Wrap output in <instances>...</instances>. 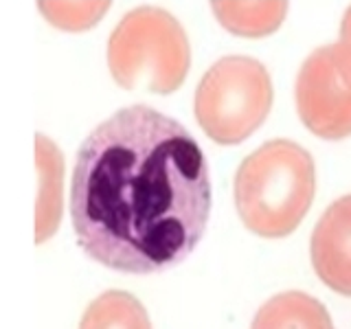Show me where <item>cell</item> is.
I'll return each mask as SVG.
<instances>
[{
  "label": "cell",
  "instance_id": "obj_9",
  "mask_svg": "<svg viewBox=\"0 0 351 329\" xmlns=\"http://www.w3.org/2000/svg\"><path fill=\"white\" fill-rule=\"evenodd\" d=\"M217 20L241 38H263L281 27L288 0H211Z\"/></svg>",
  "mask_w": 351,
  "mask_h": 329
},
{
  "label": "cell",
  "instance_id": "obj_8",
  "mask_svg": "<svg viewBox=\"0 0 351 329\" xmlns=\"http://www.w3.org/2000/svg\"><path fill=\"white\" fill-rule=\"evenodd\" d=\"M36 158L40 169V195L36 211V241H47L58 230L62 217V178L64 160L60 149L44 136H36Z\"/></svg>",
  "mask_w": 351,
  "mask_h": 329
},
{
  "label": "cell",
  "instance_id": "obj_11",
  "mask_svg": "<svg viewBox=\"0 0 351 329\" xmlns=\"http://www.w3.org/2000/svg\"><path fill=\"white\" fill-rule=\"evenodd\" d=\"M38 7L51 25L64 31H84L101 20L110 0H38Z\"/></svg>",
  "mask_w": 351,
  "mask_h": 329
},
{
  "label": "cell",
  "instance_id": "obj_1",
  "mask_svg": "<svg viewBox=\"0 0 351 329\" xmlns=\"http://www.w3.org/2000/svg\"><path fill=\"white\" fill-rule=\"evenodd\" d=\"M211 215L197 141L149 106H130L82 143L71 182L80 246L104 266L152 274L193 252Z\"/></svg>",
  "mask_w": 351,
  "mask_h": 329
},
{
  "label": "cell",
  "instance_id": "obj_6",
  "mask_svg": "<svg viewBox=\"0 0 351 329\" xmlns=\"http://www.w3.org/2000/svg\"><path fill=\"white\" fill-rule=\"evenodd\" d=\"M312 266L327 288L351 296V195L327 206L312 233Z\"/></svg>",
  "mask_w": 351,
  "mask_h": 329
},
{
  "label": "cell",
  "instance_id": "obj_7",
  "mask_svg": "<svg viewBox=\"0 0 351 329\" xmlns=\"http://www.w3.org/2000/svg\"><path fill=\"white\" fill-rule=\"evenodd\" d=\"M250 329H334L327 307L305 292H283L266 301Z\"/></svg>",
  "mask_w": 351,
  "mask_h": 329
},
{
  "label": "cell",
  "instance_id": "obj_2",
  "mask_svg": "<svg viewBox=\"0 0 351 329\" xmlns=\"http://www.w3.org/2000/svg\"><path fill=\"white\" fill-rule=\"evenodd\" d=\"M316 193V167L299 143L274 138L239 164L235 204L241 222L259 237L279 239L303 222Z\"/></svg>",
  "mask_w": 351,
  "mask_h": 329
},
{
  "label": "cell",
  "instance_id": "obj_5",
  "mask_svg": "<svg viewBox=\"0 0 351 329\" xmlns=\"http://www.w3.org/2000/svg\"><path fill=\"white\" fill-rule=\"evenodd\" d=\"M296 110L305 127L327 141L351 136V84L340 71L334 44L310 53L296 77Z\"/></svg>",
  "mask_w": 351,
  "mask_h": 329
},
{
  "label": "cell",
  "instance_id": "obj_3",
  "mask_svg": "<svg viewBox=\"0 0 351 329\" xmlns=\"http://www.w3.org/2000/svg\"><path fill=\"white\" fill-rule=\"evenodd\" d=\"M189 64L191 47L182 25L158 7L128 11L108 42L110 73L128 90L169 95L182 86Z\"/></svg>",
  "mask_w": 351,
  "mask_h": 329
},
{
  "label": "cell",
  "instance_id": "obj_12",
  "mask_svg": "<svg viewBox=\"0 0 351 329\" xmlns=\"http://www.w3.org/2000/svg\"><path fill=\"white\" fill-rule=\"evenodd\" d=\"M334 51L340 71H343L345 80L351 84V7L345 11L343 22H340V38L334 44Z\"/></svg>",
  "mask_w": 351,
  "mask_h": 329
},
{
  "label": "cell",
  "instance_id": "obj_10",
  "mask_svg": "<svg viewBox=\"0 0 351 329\" xmlns=\"http://www.w3.org/2000/svg\"><path fill=\"white\" fill-rule=\"evenodd\" d=\"M80 329H152V323L136 296L123 290H110L88 305Z\"/></svg>",
  "mask_w": 351,
  "mask_h": 329
},
{
  "label": "cell",
  "instance_id": "obj_4",
  "mask_svg": "<svg viewBox=\"0 0 351 329\" xmlns=\"http://www.w3.org/2000/svg\"><path fill=\"white\" fill-rule=\"evenodd\" d=\"M272 108V82L261 62L246 55L217 60L197 84L193 110L200 127L219 145H237Z\"/></svg>",
  "mask_w": 351,
  "mask_h": 329
}]
</instances>
